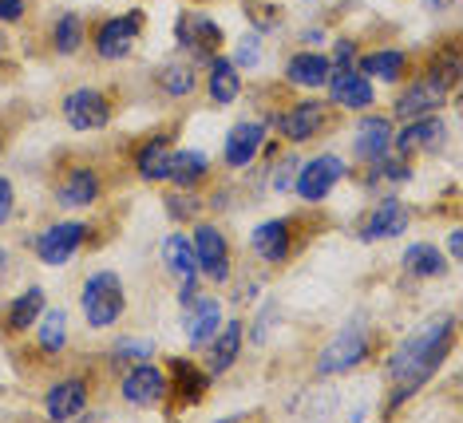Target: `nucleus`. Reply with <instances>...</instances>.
I'll return each mask as SVG.
<instances>
[{
	"label": "nucleus",
	"instance_id": "f257e3e1",
	"mask_svg": "<svg viewBox=\"0 0 463 423\" xmlns=\"http://www.w3.org/2000/svg\"><path fill=\"white\" fill-rule=\"evenodd\" d=\"M451 344H456V313H431L388 352L384 376H388V384H392L388 411L408 404L420 388L431 384V376H436L451 356Z\"/></svg>",
	"mask_w": 463,
	"mask_h": 423
},
{
	"label": "nucleus",
	"instance_id": "f03ea898",
	"mask_svg": "<svg viewBox=\"0 0 463 423\" xmlns=\"http://www.w3.org/2000/svg\"><path fill=\"white\" fill-rule=\"evenodd\" d=\"M368 356H373V329H368L361 316H353V321L317 352V361H313V376L317 380L349 376L353 368H361L368 361Z\"/></svg>",
	"mask_w": 463,
	"mask_h": 423
},
{
	"label": "nucleus",
	"instance_id": "7ed1b4c3",
	"mask_svg": "<svg viewBox=\"0 0 463 423\" xmlns=\"http://www.w3.org/2000/svg\"><path fill=\"white\" fill-rule=\"evenodd\" d=\"M80 309L91 329H115L128 313V285L115 269H96L80 289Z\"/></svg>",
	"mask_w": 463,
	"mask_h": 423
},
{
	"label": "nucleus",
	"instance_id": "20e7f679",
	"mask_svg": "<svg viewBox=\"0 0 463 423\" xmlns=\"http://www.w3.org/2000/svg\"><path fill=\"white\" fill-rule=\"evenodd\" d=\"M345 178H349V163H345L336 151H321V155L298 163V174H293V194H298L305 206H321L325 198H329L333 190L345 183Z\"/></svg>",
	"mask_w": 463,
	"mask_h": 423
},
{
	"label": "nucleus",
	"instance_id": "39448f33",
	"mask_svg": "<svg viewBox=\"0 0 463 423\" xmlns=\"http://www.w3.org/2000/svg\"><path fill=\"white\" fill-rule=\"evenodd\" d=\"M222 24H218L210 13H198V8H183L175 20V44L183 52L186 60L194 63H206L214 56L218 48H222Z\"/></svg>",
	"mask_w": 463,
	"mask_h": 423
},
{
	"label": "nucleus",
	"instance_id": "423d86ee",
	"mask_svg": "<svg viewBox=\"0 0 463 423\" xmlns=\"http://www.w3.org/2000/svg\"><path fill=\"white\" fill-rule=\"evenodd\" d=\"M266 119H269V127H278L286 143L301 146V143L317 139L325 127H329V103H325V99H313V95L305 91V99L289 103V108L281 111V115H278V111L266 115Z\"/></svg>",
	"mask_w": 463,
	"mask_h": 423
},
{
	"label": "nucleus",
	"instance_id": "0eeeda50",
	"mask_svg": "<svg viewBox=\"0 0 463 423\" xmlns=\"http://www.w3.org/2000/svg\"><path fill=\"white\" fill-rule=\"evenodd\" d=\"M139 32H143V13L131 8V13H119V16H108L103 24L91 32V48L103 63H119L128 60L135 44H139Z\"/></svg>",
	"mask_w": 463,
	"mask_h": 423
},
{
	"label": "nucleus",
	"instance_id": "6e6552de",
	"mask_svg": "<svg viewBox=\"0 0 463 423\" xmlns=\"http://www.w3.org/2000/svg\"><path fill=\"white\" fill-rule=\"evenodd\" d=\"M448 95H451V83L444 76H436V71H424L420 80H412L404 91L396 95V103H392V119H420V115H439V108L448 103Z\"/></svg>",
	"mask_w": 463,
	"mask_h": 423
},
{
	"label": "nucleus",
	"instance_id": "1a4fd4ad",
	"mask_svg": "<svg viewBox=\"0 0 463 423\" xmlns=\"http://www.w3.org/2000/svg\"><path fill=\"white\" fill-rule=\"evenodd\" d=\"M191 246H194V261H198V273L210 281V285H226L234 266H230V241L222 234V226L214 221H198L194 234H191Z\"/></svg>",
	"mask_w": 463,
	"mask_h": 423
},
{
	"label": "nucleus",
	"instance_id": "9d476101",
	"mask_svg": "<svg viewBox=\"0 0 463 423\" xmlns=\"http://www.w3.org/2000/svg\"><path fill=\"white\" fill-rule=\"evenodd\" d=\"M119 396L131 408H159L171 396V376L155 361H135L119 380Z\"/></svg>",
	"mask_w": 463,
	"mask_h": 423
},
{
	"label": "nucleus",
	"instance_id": "9b49d317",
	"mask_svg": "<svg viewBox=\"0 0 463 423\" xmlns=\"http://www.w3.org/2000/svg\"><path fill=\"white\" fill-rule=\"evenodd\" d=\"M83 241H88V221L68 218V221H52V226L40 230L33 238V249L44 266L56 269V266H68V261L76 258L83 249Z\"/></svg>",
	"mask_w": 463,
	"mask_h": 423
},
{
	"label": "nucleus",
	"instance_id": "f8f14e48",
	"mask_svg": "<svg viewBox=\"0 0 463 423\" xmlns=\"http://www.w3.org/2000/svg\"><path fill=\"white\" fill-rule=\"evenodd\" d=\"M111 99L103 95L99 88H76L64 95V103H60V115H64V123L71 131L80 135H91V131H103V127L111 123Z\"/></svg>",
	"mask_w": 463,
	"mask_h": 423
},
{
	"label": "nucleus",
	"instance_id": "ddd939ff",
	"mask_svg": "<svg viewBox=\"0 0 463 423\" xmlns=\"http://www.w3.org/2000/svg\"><path fill=\"white\" fill-rule=\"evenodd\" d=\"M266 139H269V119H238L234 127L226 131V143H222V163L230 171H250L254 158L266 151Z\"/></svg>",
	"mask_w": 463,
	"mask_h": 423
},
{
	"label": "nucleus",
	"instance_id": "4468645a",
	"mask_svg": "<svg viewBox=\"0 0 463 423\" xmlns=\"http://www.w3.org/2000/svg\"><path fill=\"white\" fill-rule=\"evenodd\" d=\"M448 143V123L439 115H420V119H404L400 131H392V151L412 158V155H431Z\"/></svg>",
	"mask_w": 463,
	"mask_h": 423
},
{
	"label": "nucleus",
	"instance_id": "2eb2a0df",
	"mask_svg": "<svg viewBox=\"0 0 463 423\" xmlns=\"http://www.w3.org/2000/svg\"><path fill=\"white\" fill-rule=\"evenodd\" d=\"M392 115H376V111H361V119L353 127V158L356 163H376V158L392 155Z\"/></svg>",
	"mask_w": 463,
	"mask_h": 423
},
{
	"label": "nucleus",
	"instance_id": "dca6fc26",
	"mask_svg": "<svg viewBox=\"0 0 463 423\" xmlns=\"http://www.w3.org/2000/svg\"><path fill=\"white\" fill-rule=\"evenodd\" d=\"M329 103L341 111H373L376 108V83L361 68H333L329 76Z\"/></svg>",
	"mask_w": 463,
	"mask_h": 423
},
{
	"label": "nucleus",
	"instance_id": "f3484780",
	"mask_svg": "<svg viewBox=\"0 0 463 423\" xmlns=\"http://www.w3.org/2000/svg\"><path fill=\"white\" fill-rule=\"evenodd\" d=\"M241 341H246V321H238V316H230L222 321V329H218L210 341L203 344V368L206 376H226L230 368L241 361Z\"/></svg>",
	"mask_w": 463,
	"mask_h": 423
},
{
	"label": "nucleus",
	"instance_id": "a211bd4d",
	"mask_svg": "<svg viewBox=\"0 0 463 423\" xmlns=\"http://www.w3.org/2000/svg\"><path fill=\"white\" fill-rule=\"evenodd\" d=\"M250 249L261 266H286L293 253V218H266L250 230Z\"/></svg>",
	"mask_w": 463,
	"mask_h": 423
},
{
	"label": "nucleus",
	"instance_id": "6ab92c4d",
	"mask_svg": "<svg viewBox=\"0 0 463 423\" xmlns=\"http://www.w3.org/2000/svg\"><path fill=\"white\" fill-rule=\"evenodd\" d=\"M408 221H412V214H408L404 198L384 194L381 202L373 206V214L361 221V230H356V241H364V246H368V241H392V238H404Z\"/></svg>",
	"mask_w": 463,
	"mask_h": 423
},
{
	"label": "nucleus",
	"instance_id": "aec40b11",
	"mask_svg": "<svg viewBox=\"0 0 463 423\" xmlns=\"http://www.w3.org/2000/svg\"><path fill=\"white\" fill-rule=\"evenodd\" d=\"M183 309V336H186V344L191 348H203L210 336H214L218 329H222V301L214 297V293H198L194 301H186V305H178Z\"/></svg>",
	"mask_w": 463,
	"mask_h": 423
},
{
	"label": "nucleus",
	"instance_id": "412c9836",
	"mask_svg": "<svg viewBox=\"0 0 463 423\" xmlns=\"http://www.w3.org/2000/svg\"><path fill=\"white\" fill-rule=\"evenodd\" d=\"M99 194H103V178L96 166H88V163L71 166L56 183V206H64V210H88L99 202Z\"/></svg>",
	"mask_w": 463,
	"mask_h": 423
},
{
	"label": "nucleus",
	"instance_id": "4be33fe9",
	"mask_svg": "<svg viewBox=\"0 0 463 423\" xmlns=\"http://www.w3.org/2000/svg\"><path fill=\"white\" fill-rule=\"evenodd\" d=\"M329 76H333V60L317 48L293 52V56L286 60V71H281V80L298 91H321L325 83H329Z\"/></svg>",
	"mask_w": 463,
	"mask_h": 423
},
{
	"label": "nucleus",
	"instance_id": "5701e85b",
	"mask_svg": "<svg viewBox=\"0 0 463 423\" xmlns=\"http://www.w3.org/2000/svg\"><path fill=\"white\" fill-rule=\"evenodd\" d=\"M88 400H91L88 380H83V376H64V380H56V384L44 392V416L68 423V419H76V416L88 411Z\"/></svg>",
	"mask_w": 463,
	"mask_h": 423
},
{
	"label": "nucleus",
	"instance_id": "b1692460",
	"mask_svg": "<svg viewBox=\"0 0 463 423\" xmlns=\"http://www.w3.org/2000/svg\"><path fill=\"white\" fill-rule=\"evenodd\" d=\"M241 88H246V80H241V71L234 68V60L222 56V52H214V56L206 60V95L214 108H234L241 99Z\"/></svg>",
	"mask_w": 463,
	"mask_h": 423
},
{
	"label": "nucleus",
	"instance_id": "393cba45",
	"mask_svg": "<svg viewBox=\"0 0 463 423\" xmlns=\"http://www.w3.org/2000/svg\"><path fill=\"white\" fill-rule=\"evenodd\" d=\"M171 158H175L171 139L155 135V139H146L139 151H135V174H139L143 183H166V178H171Z\"/></svg>",
	"mask_w": 463,
	"mask_h": 423
},
{
	"label": "nucleus",
	"instance_id": "a878e982",
	"mask_svg": "<svg viewBox=\"0 0 463 423\" xmlns=\"http://www.w3.org/2000/svg\"><path fill=\"white\" fill-rule=\"evenodd\" d=\"M356 68L364 71L373 83H400L408 71V52L404 48H373V52H361Z\"/></svg>",
	"mask_w": 463,
	"mask_h": 423
},
{
	"label": "nucleus",
	"instance_id": "bb28decb",
	"mask_svg": "<svg viewBox=\"0 0 463 423\" xmlns=\"http://www.w3.org/2000/svg\"><path fill=\"white\" fill-rule=\"evenodd\" d=\"M400 266H404L408 277L431 281V277H444V273L451 269V258L439 253L436 241H412V246L404 249V258H400Z\"/></svg>",
	"mask_w": 463,
	"mask_h": 423
},
{
	"label": "nucleus",
	"instance_id": "cd10ccee",
	"mask_svg": "<svg viewBox=\"0 0 463 423\" xmlns=\"http://www.w3.org/2000/svg\"><path fill=\"white\" fill-rule=\"evenodd\" d=\"M163 266L178 281H203L198 261H194V246H191V238H186L183 230H175V234L163 238Z\"/></svg>",
	"mask_w": 463,
	"mask_h": 423
},
{
	"label": "nucleus",
	"instance_id": "c85d7f7f",
	"mask_svg": "<svg viewBox=\"0 0 463 423\" xmlns=\"http://www.w3.org/2000/svg\"><path fill=\"white\" fill-rule=\"evenodd\" d=\"M155 83L166 99H186V95L198 91V63L194 60H166L159 71H155Z\"/></svg>",
	"mask_w": 463,
	"mask_h": 423
},
{
	"label": "nucleus",
	"instance_id": "c756f323",
	"mask_svg": "<svg viewBox=\"0 0 463 423\" xmlns=\"http://www.w3.org/2000/svg\"><path fill=\"white\" fill-rule=\"evenodd\" d=\"M210 171H214V166H210L206 151L183 146V151H175V158H171V178H166V183H175L178 190H194L198 183H206Z\"/></svg>",
	"mask_w": 463,
	"mask_h": 423
},
{
	"label": "nucleus",
	"instance_id": "7c9ffc66",
	"mask_svg": "<svg viewBox=\"0 0 463 423\" xmlns=\"http://www.w3.org/2000/svg\"><path fill=\"white\" fill-rule=\"evenodd\" d=\"M36 344H40V352H48V356H60L68 348V309H48L44 305V313L36 316Z\"/></svg>",
	"mask_w": 463,
	"mask_h": 423
},
{
	"label": "nucleus",
	"instance_id": "2f4dec72",
	"mask_svg": "<svg viewBox=\"0 0 463 423\" xmlns=\"http://www.w3.org/2000/svg\"><path fill=\"white\" fill-rule=\"evenodd\" d=\"M44 305H48V297H44V289L40 285H28L20 297H13V305H8V313H5V329L8 333H28L36 324V316L44 313Z\"/></svg>",
	"mask_w": 463,
	"mask_h": 423
},
{
	"label": "nucleus",
	"instance_id": "473e14b6",
	"mask_svg": "<svg viewBox=\"0 0 463 423\" xmlns=\"http://www.w3.org/2000/svg\"><path fill=\"white\" fill-rule=\"evenodd\" d=\"M83 44H88V24H83V16L60 13L56 24H52V48H56V56H76Z\"/></svg>",
	"mask_w": 463,
	"mask_h": 423
},
{
	"label": "nucleus",
	"instance_id": "72a5a7b5",
	"mask_svg": "<svg viewBox=\"0 0 463 423\" xmlns=\"http://www.w3.org/2000/svg\"><path fill=\"white\" fill-rule=\"evenodd\" d=\"M171 372H175V384H171V392L186 396V404H198V400H203V392L210 388V376H206V368H198L194 361H175V364H171Z\"/></svg>",
	"mask_w": 463,
	"mask_h": 423
},
{
	"label": "nucleus",
	"instance_id": "f704fd0d",
	"mask_svg": "<svg viewBox=\"0 0 463 423\" xmlns=\"http://www.w3.org/2000/svg\"><path fill=\"white\" fill-rule=\"evenodd\" d=\"M412 178V166H408V158L404 155H384V158H376V163H368V174H364V183L368 186H400V183H408Z\"/></svg>",
	"mask_w": 463,
	"mask_h": 423
},
{
	"label": "nucleus",
	"instance_id": "c9c22d12",
	"mask_svg": "<svg viewBox=\"0 0 463 423\" xmlns=\"http://www.w3.org/2000/svg\"><path fill=\"white\" fill-rule=\"evenodd\" d=\"M261 36H266V32H258V28H250V32H241V36H238L234 52H230V60H234L238 71L261 68Z\"/></svg>",
	"mask_w": 463,
	"mask_h": 423
},
{
	"label": "nucleus",
	"instance_id": "e433bc0d",
	"mask_svg": "<svg viewBox=\"0 0 463 423\" xmlns=\"http://www.w3.org/2000/svg\"><path fill=\"white\" fill-rule=\"evenodd\" d=\"M151 356H155V341H146V336H119V341L111 344V361L115 364L151 361Z\"/></svg>",
	"mask_w": 463,
	"mask_h": 423
},
{
	"label": "nucleus",
	"instance_id": "4c0bfd02",
	"mask_svg": "<svg viewBox=\"0 0 463 423\" xmlns=\"http://www.w3.org/2000/svg\"><path fill=\"white\" fill-rule=\"evenodd\" d=\"M298 163H301L298 155H286V158H278V163H273V171H269V190H273V194H286V190H293Z\"/></svg>",
	"mask_w": 463,
	"mask_h": 423
},
{
	"label": "nucleus",
	"instance_id": "58836bf2",
	"mask_svg": "<svg viewBox=\"0 0 463 423\" xmlns=\"http://www.w3.org/2000/svg\"><path fill=\"white\" fill-rule=\"evenodd\" d=\"M329 60H333V68H356V60H361V48H356L353 36H336Z\"/></svg>",
	"mask_w": 463,
	"mask_h": 423
},
{
	"label": "nucleus",
	"instance_id": "ea45409f",
	"mask_svg": "<svg viewBox=\"0 0 463 423\" xmlns=\"http://www.w3.org/2000/svg\"><path fill=\"white\" fill-rule=\"evenodd\" d=\"M13 214H16V190H13V183H8L5 174H0V226H8Z\"/></svg>",
	"mask_w": 463,
	"mask_h": 423
},
{
	"label": "nucleus",
	"instance_id": "a19ab883",
	"mask_svg": "<svg viewBox=\"0 0 463 423\" xmlns=\"http://www.w3.org/2000/svg\"><path fill=\"white\" fill-rule=\"evenodd\" d=\"M28 13V0H0V24H16Z\"/></svg>",
	"mask_w": 463,
	"mask_h": 423
},
{
	"label": "nucleus",
	"instance_id": "79ce46f5",
	"mask_svg": "<svg viewBox=\"0 0 463 423\" xmlns=\"http://www.w3.org/2000/svg\"><path fill=\"white\" fill-rule=\"evenodd\" d=\"M301 40H305V48H317V44H325V28H321V24L305 28V32H301Z\"/></svg>",
	"mask_w": 463,
	"mask_h": 423
},
{
	"label": "nucleus",
	"instance_id": "37998d69",
	"mask_svg": "<svg viewBox=\"0 0 463 423\" xmlns=\"http://www.w3.org/2000/svg\"><path fill=\"white\" fill-rule=\"evenodd\" d=\"M420 5H424L428 13H451V8H456L459 0H420Z\"/></svg>",
	"mask_w": 463,
	"mask_h": 423
},
{
	"label": "nucleus",
	"instance_id": "c03bdc74",
	"mask_svg": "<svg viewBox=\"0 0 463 423\" xmlns=\"http://www.w3.org/2000/svg\"><path fill=\"white\" fill-rule=\"evenodd\" d=\"M448 253H451V261H459V230L448 234Z\"/></svg>",
	"mask_w": 463,
	"mask_h": 423
},
{
	"label": "nucleus",
	"instance_id": "a18cd8bd",
	"mask_svg": "<svg viewBox=\"0 0 463 423\" xmlns=\"http://www.w3.org/2000/svg\"><path fill=\"white\" fill-rule=\"evenodd\" d=\"M5 261H8V253H5V246H0V269H5Z\"/></svg>",
	"mask_w": 463,
	"mask_h": 423
},
{
	"label": "nucleus",
	"instance_id": "49530a36",
	"mask_svg": "<svg viewBox=\"0 0 463 423\" xmlns=\"http://www.w3.org/2000/svg\"><path fill=\"white\" fill-rule=\"evenodd\" d=\"M0 146H5V139H0Z\"/></svg>",
	"mask_w": 463,
	"mask_h": 423
}]
</instances>
